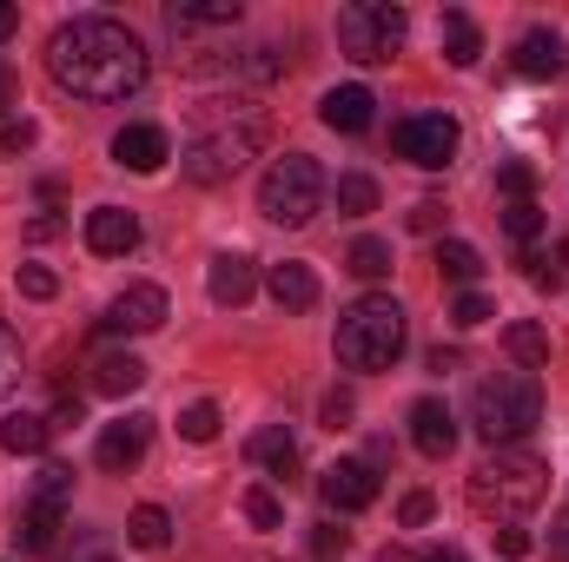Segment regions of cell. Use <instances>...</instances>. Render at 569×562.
<instances>
[{
  "label": "cell",
  "mask_w": 569,
  "mask_h": 562,
  "mask_svg": "<svg viewBox=\"0 0 569 562\" xmlns=\"http://www.w3.org/2000/svg\"><path fill=\"white\" fill-rule=\"evenodd\" d=\"M47 73H53L60 93L107 107V100L140 93L146 73H152V53H146V40L127 20H113V13H80V20L53 27V40H47Z\"/></svg>",
  "instance_id": "obj_1"
},
{
  "label": "cell",
  "mask_w": 569,
  "mask_h": 562,
  "mask_svg": "<svg viewBox=\"0 0 569 562\" xmlns=\"http://www.w3.org/2000/svg\"><path fill=\"white\" fill-rule=\"evenodd\" d=\"M543 496H550V463L530 450H490L470 470V510L490 523H523Z\"/></svg>",
  "instance_id": "obj_2"
},
{
  "label": "cell",
  "mask_w": 569,
  "mask_h": 562,
  "mask_svg": "<svg viewBox=\"0 0 569 562\" xmlns=\"http://www.w3.org/2000/svg\"><path fill=\"white\" fill-rule=\"evenodd\" d=\"M470 423L490 450H510L517 436H530L543 423V384L537 371H497L470 391Z\"/></svg>",
  "instance_id": "obj_3"
},
{
  "label": "cell",
  "mask_w": 569,
  "mask_h": 562,
  "mask_svg": "<svg viewBox=\"0 0 569 562\" xmlns=\"http://www.w3.org/2000/svg\"><path fill=\"white\" fill-rule=\"evenodd\" d=\"M338 364L345 371H391L398 364V351H405V304L398 298H385V291H371V298H358L345 318H338Z\"/></svg>",
  "instance_id": "obj_4"
},
{
  "label": "cell",
  "mask_w": 569,
  "mask_h": 562,
  "mask_svg": "<svg viewBox=\"0 0 569 562\" xmlns=\"http://www.w3.org/2000/svg\"><path fill=\"white\" fill-rule=\"evenodd\" d=\"M259 145H266V120H259V113L239 120V127L206 113V127L179 145V172H186L192 185H219V179H232L246 159H259Z\"/></svg>",
  "instance_id": "obj_5"
},
{
  "label": "cell",
  "mask_w": 569,
  "mask_h": 562,
  "mask_svg": "<svg viewBox=\"0 0 569 562\" xmlns=\"http://www.w3.org/2000/svg\"><path fill=\"white\" fill-rule=\"evenodd\" d=\"M331 33H338V53H345V60L385 67V60H398V47H405V33H411V13H405L398 0H351V7H338Z\"/></svg>",
  "instance_id": "obj_6"
},
{
  "label": "cell",
  "mask_w": 569,
  "mask_h": 562,
  "mask_svg": "<svg viewBox=\"0 0 569 562\" xmlns=\"http://www.w3.org/2000/svg\"><path fill=\"white\" fill-rule=\"evenodd\" d=\"M259 212L272 219V225H311L318 212H325V165L311 159V152H284L266 165V179H259Z\"/></svg>",
  "instance_id": "obj_7"
},
{
  "label": "cell",
  "mask_w": 569,
  "mask_h": 562,
  "mask_svg": "<svg viewBox=\"0 0 569 562\" xmlns=\"http://www.w3.org/2000/svg\"><path fill=\"white\" fill-rule=\"evenodd\" d=\"M457 120L450 113H411V120H398L391 127V145H398V159H411V165H425V172H443L450 159H457Z\"/></svg>",
  "instance_id": "obj_8"
},
{
  "label": "cell",
  "mask_w": 569,
  "mask_h": 562,
  "mask_svg": "<svg viewBox=\"0 0 569 562\" xmlns=\"http://www.w3.org/2000/svg\"><path fill=\"white\" fill-rule=\"evenodd\" d=\"M166 324V291L159 284H127L107 311H100V338H146Z\"/></svg>",
  "instance_id": "obj_9"
},
{
  "label": "cell",
  "mask_w": 569,
  "mask_h": 562,
  "mask_svg": "<svg viewBox=\"0 0 569 562\" xmlns=\"http://www.w3.org/2000/svg\"><path fill=\"white\" fill-rule=\"evenodd\" d=\"M318 496H325V510H338V516H351V510H371V503H378V463L338 456V463L318 476Z\"/></svg>",
  "instance_id": "obj_10"
},
{
  "label": "cell",
  "mask_w": 569,
  "mask_h": 562,
  "mask_svg": "<svg viewBox=\"0 0 569 562\" xmlns=\"http://www.w3.org/2000/svg\"><path fill=\"white\" fill-rule=\"evenodd\" d=\"M146 443H152V418H146V411H127V418H113L107 430H100L93 456H100V470L127 476V470H133V463L146 456Z\"/></svg>",
  "instance_id": "obj_11"
},
{
  "label": "cell",
  "mask_w": 569,
  "mask_h": 562,
  "mask_svg": "<svg viewBox=\"0 0 569 562\" xmlns=\"http://www.w3.org/2000/svg\"><path fill=\"white\" fill-rule=\"evenodd\" d=\"M133 245H140V219H133L127 205H93V212H87V252L127 259Z\"/></svg>",
  "instance_id": "obj_12"
},
{
  "label": "cell",
  "mask_w": 569,
  "mask_h": 562,
  "mask_svg": "<svg viewBox=\"0 0 569 562\" xmlns=\"http://www.w3.org/2000/svg\"><path fill=\"white\" fill-rule=\"evenodd\" d=\"M411 443H418V456H430V463H443L457 450V418H450L443 398H418L411 404Z\"/></svg>",
  "instance_id": "obj_13"
},
{
  "label": "cell",
  "mask_w": 569,
  "mask_h": 562,
  "mask_svg": "<svg viewBox=\"0 0 569 562\" xmlns=\"http://www.w3.org/2000/svg\"><path fill=\"white\" fill-rule=\"evenodd\" d=\"M13 550L20 556H47L53 543H60V503H40V496H27L20 510H13Z\"/></svg>",
  "instance_id": "obj_14"
},
{
  "label": "cell",
  "mask_w": 569,
  "mask_h": 562,
  "mask_svg": "<svg viewBox=\"0 0 569 562\" xmlns=\"http://www.w3.org/2000/svg\"><path fill=\"white\" fill-rule=\"evenodd\" d=\"M206 291H212V304H246L252 291H259V265L246 259V252H219L212 265H206Z\"/></svg>",
  "instance_id": "obj_15"
},
{
  "label": "cell",
  "mask_w": 569,
  "mask_h": 562,
  "mask_svg": "<svg viewBox=\"0 0 569 562\" xmlns=\"http://www.w3.org/2000/svg\"><path fill=\"white\" fill-rule=\"evenodd\" d=\"M510 67L523 73V80H557L569 67V53H563V40L550 33V27H530L523 40H517V53H510Z\"/></svg>",
  "instance_id": "obj_16"
},
{
  "label": "cell",
  "mask_w": 569,
  "mask_h": 562,
  "mask_svg": "<svg viewBox=\"0 0 569 562\" xmlns=\"http://www.w3.org/2000/svg\"><path fill=\"white\" fill-rule=\"evenodd\" d=\"M172 159V145L159 127H120L113 133V165H127V172H159Z\"/></svg>",
  "instance_id": "obj_17"
},
{
  "label": "cell",
  "mask_w": 569,
  "mask_h": 562,
  "mask_svg": "<svg viewBox=\"0 0 569 562\" xmlns=\"http://www.w3.org/2000/svg\"><path fill=\"white\" fill-rule=\"evenodd\" d=\"M371 87H331L325 100H318V120L331 127V133H365L371 127Z\"/></svg>",
  "instance_id": "obj_18"
},
{
  "label": "cell",
  "mask_w": 569,
  "mask_h": 562,
  "mask_svg": "<svg viewBox=\"0 0 569 562\" xmlns=\"http://www.w3.org/2000/svg\"><path fill=\"white\" fill-rule=\"evenodd\" d=\"M266 291H272L279 311H311V304H318V272H311L305 259H284V265L266 272Z\"/></svg>",
  "instance_id": "obj_19"
},
{
  "label": "cell",
  "mask_w": 569,
  "mask_h": 562,
  "mask_svg": "<svg viewBox=\"0 0 569 562\" xmlns=\"http://www.w3.org/2000/svg\"><path fill=\"white\" fill-rule=\"evenodd\" d=\"M246 456H252V463H266L279 483H298V443H291V430H284V423H266V430H252Z\"/></svg>",
  "instance_id": "obj_20"
},
{
  "label": "cell",
  "mask_w": 569,
  "mask_h": 562,
  "mask_svg": "<svg viewBox=\"0 0 569 562\" xmlns=\"http://www.w3.org/2000/svg\"><path fill=\"white\" fill-rule=\"evenodd\" d=\"M437 40H443V60H450V67H477V60H483V33H477V20H470L463 7H443Z\"/></svg>",
  "instance_id": "obj_21"
},
{
  "label": "cell",
  "mask_w": 569,
  "mask_h": 562,
  "mask_svg": "<svg viewBox=\"0 0 569 562\" xmlns=\"http://www.w3.org/2000/svg\"><path fill=\"white\" fill-rule=\"evenodd\" d=\"M53 443V418H33V411H7L0 418V450L7 456H40Z\"/></svg>",
  "instance_id": "obj_22"
},
{
  "label": "cell",
  "mask_w": 569,
  "mask_h": 562,
  "mask_svg": "<svg viewBox=\"0 0 569 562\" xmlns=\"http://www.w3.org/2000/svg\"><path fill=\"white\" fill-rule=\"evenodd\" d=\"M146 378H152V371H146L133 351H107V358L93 364V391H100V398H133Z\"/></svg>",
  "instance_id": "obj_23"
},
{
  "label": "cell",
  "mask_w": 569,
  "mask_h": 562,
  "mask_svg": "<svg viewBox=\"0 0 569 562\" xmlns=\"http://www.w3.org/2000/svg\"><path fill=\"white\" fill-rule=\"evenodd\" d=\"M239 0H172L166 7V20L172 27H239Z\"/></svg>",
  "instance_id": "obj_24"
},
{
  "label": "cell",
  "mask_w": 569,
  "mask_h": 562,
  "mask_svg": "<svg viewBox=\"0 0 569 562\" xmlns=\"http://www.w3.org/2000/svg\"><path fill=\"white\" fill-rule=\"evenodd\" d=\"M437 272L450 284H477L483 279V252L470 239H437Z\"/></svg>",
  "instance_id": "obj_25"
},
{
  "label": "cell",
  "mask_w": 569,
  "mask_h": 562,
  "mask_svg": "<svg viewBox=\"0 0 569 562\" xmlns=\"http://www.w3.org/2000/svg\"><path fill=\"white\" fill-rule=\"evenodd\" d=\"M503 351H510L523 371H543V364H550V331L523 318V324H510V331H503Z\"/></svg>",
  "instance_id": "obj_26"
},
{
  "label": "cell",
  "mask_w": 569,
  "mask_h": 562,
  "mask_svg": "<svg viewBox=\"0 0 569 562\" xmlns=\"http://www.w3.org/2000/svg\"><path fill=\"white\" fill-rule=\"evenodd\" d=\"M127 543H133V550H166V543H172V516H166L159 503H140V510L127 516Z\"/></svg>",
  "instance_id": "obj_27"
},
{
  "label": "cell",
  "mask_w": 569,
  "mask_h": 562,
  "mask_svg": "<svg viewBox=\"0 0 569 562\" xmlns=\"http://www.w3.org/2000/svg\"><path fill=\"white\" fill-rule=\"evenodd\" d=\"M338 212H345V219H365V212H378V179H365V172H345V179H338Z\"/></svg>",
  "instance_id": "obj_28"
},
{
  "label": "cell",
  "mask_w": 569,
  "mask_h": 562,
  "mask_svg": "<svg viewBox=\"0 0 569 562\" xmlns=\"http://www.w3.org/2000/svg\"><path fill=\"white\" fill-rule=\"evenodd\" d=\"M345 265H351L358 279H385V272H391V239H358V245L345 252Z\"/></svg>",
  "instance_id": "obj_29"
},
{
  "label": "cell",
  "mask_w": 569,
  "mask_h": 562,
  "mask_svg": "<svg viewBox=\"0 0 569 562\" xmlns=\"http://www.w3.org/2000/svg\"><path fill=\"white\" fill-rule=\"evenodd\" d=\"M239 510H246V523H252V530H279V523H284V503H279V490H266V483H252Z\"/></svg>",
  "instance_id": "obj_30"
},
{
  "label": "cell",
  "mask_w": 569,
  "mask_h": 562,
  "mask_svg": "<svg viewBox=\"0 0 569 562\" xmlns=\"http://www.w3.org/2000/svg\"><path fill=\"white\" fill-rule=\"evenodd\" d=\"M179 436H186V443H212V436H219V404H212V398L186 404V411H179Z\"/></svg>",
  "instance_id": "obj_31"
},
{
  "label": "cell",
  "mask_w": 569,
  "mask_h": 562,
  "mask_svg": "<svg viewBox=\"0 0 569 562\" xmlns=\"http://www.w3.org/2000/svg\"><path fill=\"white\" fill-rule=\"evenodd\" d=\"M503 232H510L517 245H530V239L543 232V212H537V199H517V205H503Z\"/></svg>",
  "instance_id": "obj_32"
},
{
  "label": "cell",
  "mask_w": 569,
  "mask_h": 562,
  "mask_svg": "<svg viewBox=\"0 0 569 562\" xmlns=\"http://www.w3.org/2000/svg\"><path fill=\"white\" fill-rule=\"evenodd\" d=\"M33 496L67 510V496H73V470H67V463H40V476H33Z\"/></svg>",
  "instance_id": "obj_33"
},
{
  "label": "cell",
  "mask_w": 569,
  "mask_h": 562,
  "mask_svg": "<svg viewBox=\"0 0 569 562\" xmlns=\"http://www.w3.org/2000/svg\"><path fill=\"white\" fill-rule=\"evenodd\" d=\"M450 324H457V331H477V324H490V298H483V291H457V304H450Z\"/></svg>",
  "instance_id": "obj_34"
},
{
  "label": "cell",
  "mask_w": 569,
  "mask_h": 562,
  "mask_svg": "<svg viewBox=\"0 0 569 562\" xmlns=\"http://www.w3.org/2000/svg\"><path fill=\"white\" fill-rule=\"evenodd\" d=\"M318 418H325V430L338 436V430H351V418H358V398H351V391H331V398L318 404Z\"/></svg>",
  "instance_id": "obj_35"
},
{
  "label": "cell",
  "mask_w": 569,
  "mask_h": 562,
  "mask_svg": "<svg viewBox=\"0 0 569 562\" xmlns=\"http://www.w3.org/2000/svg\"><path fill=\"white\" fill-rule=\"evenodd\" d=\"M497 185H503V192H510V205H517V199H530V185H537V172H530L523 159H510V165H497Z\"/></svg>",
  "instance_id": "obj_36"
},
{
  "label": "cell",
  "mask_w": 569,
  "mask_h": 562,
  "mask_svg": "<svg viewBox=\"0 0 569 562\" xmlns=\"http://www.w3.org/2000/svg\"><path fill=\"white\" fill-rule=\"evenodd\" d=\"M490 543H497V556H530V550H537V543H530V530H517V523H497V530H490Z\"/></svg>",
  "instance_id": "obj_37"
},
{
  "label": "cell",
  "mask_w": 569,
  "mask_h": 562,
  "mask_svg": "<svg viewBox=\"0 0 569 562\" xmlns=\"http://www.w3.org/2000/svg\"><path fill=\"white\" fill-rule=\"evenodd\" d=\"M20 384V344H13V331L0 324V398Z\"/></svg>",
  "instance_id": "obj_38"
},
{
  "label": "cell",
  "mask_w": 569,
  "mask_h": 562,
  "mask_svg": "<svg viewBox=\"0 0 569 562\" xmlns=\"http://www.w3.org/2000/svg\"><path fill=\"white\" fill-rule=\"evenodd\" d=\"M430 510H437V503H430V490H411V496L398 503V523H405V530H425Z\"/></svg>",
  "instance_id": "obj_39"
},
{
  "label": "cell",
  "mask_w": 569,
  "mask_h": 562,
  "mask_svg": "<svg viewBox=\"0 0 569 562\" xmlns=\"http://www.w3.org/2000/svg\"><path fill=\"white\" fill-rule=\"evenodd\" d=\"M20 291H27V298H53V291H60V279H53L47 265H20Z\"/></svg>",
  "instance_id": "obj_40"
},
{
  "label": "cell",
  "mask_w": 569,
  "mask_h": 562,
  "mask_svg": "<svg viewBox=\"0 0 569 562\" xmlns=\"http://www.w3.org/2000/svg\"><path fill=\"white\" fill-rule=\"evenodd\" d=\"M33 145V120H7L0 127V152H27Z\"/></svg>",
  "instance_id": "obj_41"
},
{
  "label": "cell",
  "mask_w": 569,
  "mask_h": 562,
  "mask_svg": "<svg viewBox=\"0 0 569 562\" xmlns=\"http://www.w3.org/2000/svg\"><path fill=\"white\" fill-rule=\"evenodd\" d=\"M345 543H351V536H345V530H331V523H318V530H311V550H318V556H345Z\"/></svg>",
  "instance_id": "obj_42"
},
{
  "label": "cell",
  "mask_w": 569,
  "mask_h": 562,
  "mask_svg": "<svg viewBox=\"0 0 569 562\" xmlns=\"http://www.w3.org/2000/svg\"><path fill=\"white\" fill-rule=\"evenodd\" d=\"M437 225H443V205L437 199H418L411 205V232H437Z\"/></svg>",
  "instance_id": "obj_43"
},
{
  "label": "cell",
  "mask_w": 569,
  "mask_h": 562,
  "mask_svg": "<svg viewBox=\"0 0 569 562\" xmlns=\"http://www.w3.org/2000/svg\"><path fill=\"white\" fill-rule=\"evenodd\" d=\"M13 107H20V73H13V67L0 60V120H7Z\"/></svg>",
  "instance_id": "obj_44"
},
{
  "label": "cell",
  "mask_w": 569,
  "mask_h": 562,
  "mask_svg": "<svg viewBox=\"0 0 569 562\" xmlns=\"http://www.w3.org/2000/svg\"><path fill=\"white\" fill-rule=\"evenodd\" d=\"M457 364H463V351H443V344H437V351H430V371H437V378H450V371H457Z\"/></svg>",
  "instance_id": "obj_45"
},
{
  "label": "cell",
  "mask_w": 569,
  "mask_h": 562,
  "mask_svg": "<svg viewBox=\"0 0 569 562\" xmlns=\"http://www.w3.org/2000/svg\"><path fill=\"white\" fill-rule=\"evenodd\" d=\"M60 423H80V398H60V404H53V430H60Z\"/></svg>",
  "instance_id": "obj_46"
},
{
  "label": "cell",
  "mask_w": 569,
  "mask_h": 562,
  "mask_svg": "<svg viewBox=\"0 0 569 562\" xmlns=\"http://www.w3.org/2000/svg\"><path fill=\"white\" fill-rule=\"evenodd\" d=\"M53 232H60V219H53V212H40V219L27 225V239H53Z\"/></svg>",
  "instance_id": "obj_47"
},
{
  "label": "cell",
  "mask_w": 569,
  "mask_h": 562,
  "mask_svg": "<svg viewBox=\"0 0 569 562\" xmlns=\"http://www.w3.org/2000/svg\"><path fill=\"white\" fill-rule=\"evenodd\" d=\"M13 27H20V7H7V0H0V40H7Z\"/></svg>",
  "instance_id": "obj_48"
},
{
  "label": "cell",
  "mask_w": 569,
  "mask_h": 562,
  "mask_svg": "<svg viewBox=\"0 0 569 562\" xmlns=\"http://www.w3.org/2000/svg\"><path fill=\"white\" fill-rule=\"evenodd\" d=\"M73 562H113V556H107L100 543H80V556H73Z\"/></svg>",
  "instance_id": "obj_49"
},
{
  "label": "cell",
  "mask_w": 569,
  "mask_h": 562,
  "mask_svg": "<svg viewBox=\"0 0 569 562\" xmlns=\"http://www.w3.org/2000/svg\"><path fill=\"white\" fill-rule=\"evenodd\" d=\"M385 562H425V556H411V550H398V543H385Z\"/></svg>",
  "instance_id": "obj_50"
},
{
  "label": "cell",
  "mask_w": 569,
  "mask_h": 562,
  "mask_svg": "<svg viewBox=\"0 0 569 562\" xmlns=\"http://www.w3.org/2000/svg\"><path fill=\"white\" fill-rule=\"evenodd\" d=\"M425 562H463V550H450V543H443V550H430Z\"/></svg>",
  "instance_id": "obj_51"
},
{
  "label": "cell",
  "mask_w": 569,
  "mask_h": 562,
  "mask_svg": "<svg viewBox=\"0 0 569 562\" xmlns=\"http://www.w3.org/2000/svg\"><path fill=\"white\" fill-rule=\"evenodd\" d=\"M550 265H569V239H563V245H557V259H550Z\"/></svg>",
  "instance_id": "obj_52"
}]
</instances>
